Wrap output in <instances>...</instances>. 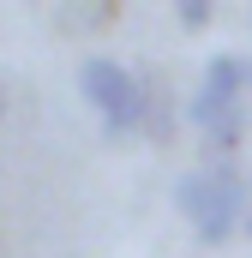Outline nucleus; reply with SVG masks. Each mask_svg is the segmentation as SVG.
I'll return each mask as SVG.
<instances>
[{
	"label": "nucleus",
	"mask_w": 252,
	"mask_h": 258,
	"mask_svg": "<svg viewBox=\"0 0 252 258\" xmlns=\"http://www.w3.org/2000/svg\"><path fill=\"white\" fill-rule=\"evenodd\" d=\"M78 90H84V102L102 114V132H108V138L144 126V78H132L120 60H102V54L84 60L78 66Z\"/></svg>",
	"instance_id": "obj_1"
},
{
	"label": "nucleus",
	"mask_w": 252,
	"mask_h": 258,
	"mask_svg": "<svg viewBox=\"0 0 252 258\" xmlns=\"http://www.w3.org/2000/svg\"><path fill=\"white\" fill-rule=\"evenodd\" d=\"M186 120L204 132V150H210V156H234V144H240V132H246V102H222V96L198 90L186 102Z\"/></svg>",
	"instance_id": "obj_2"
},
{
	"label": "nucleus",
	"mask_w": 252,
	"mask_h": 258,
	"mask_svg": "<svg viewBox=\"0 0 252 258\" xmlns=\"http://www.w3.org/2000/svg\"><path fill=\"white\" fill-rule=\"evenodd\" d=\"M246 192H252V180H246V174H240V180H228V186H222V198H216V204H210V210L192 222V234H198L204 246H222V240H228V234L246 222V210H252Z\"/></svg>",
	"instance_id": "obj_3"
},
{
	"label": "nucleus",
	"mask_w": 252,
	"mask_h": 258,
	"mask_svg": "<svg viewBox=\"0 0 252 258\" xmlns=\"http://www.w3.org/2000/svg\"><path fill=\"white\" fill-rule=\"evenodd\" d=\"M198 90H210V96H222V102H246V90H252V60H246V54H210Z\"/></svg>",
	"instance_id": "obj_4"
},
{
	"label": "nucleus",
	"mask_w": 252,
	"mask_h": 258,
	"mask_svg": "<svg viewBox=\"0 0 252 258\" xmlns=\"http://www.w3.org/2000/svg\"><path fill=\"white\" fill-rule=\"evenodd\" d=\"M144 138H150V144H168V138H174V102H168V96H162V84H150V78H144Z\"/></svg>",
	"instance_id": "obj_5"
},
{
	"label": "nucleus",
	"mask_w": 252,
	"mask_h": 258,
	"mask_svg": "<svg viewBox=\"0 0 252 258\" xmlns=\"http://www.w3.org/2000/svg\"><path fill=\"white\" fill-rule=\"evenodd\" d=\"M210 12H216V0H174V18H180L186 30H204Z\"/></svg>",
	"instance_id": "obj_6"
},
{
	"label": "nucleus",
	"mask_w": 252,
	"mask_h": 258,
	"mask_svg": "<svg viewBox=\"0 0 252 258\" xmlns=\"http://www.w3.org/2000/svg\"><path fill=\"white\" fill-rule=\"evenodd\" d=\"M6 108H12V90H6V78H0V120H6Z\"/></svg>",
	"instance_id": "obj_7"
},
{
	"label": "nucleus",
	"mask_w": 252,
	"mask_h": 258,
	"mask_svg": "<svg viewBox=\"0 0 252 258\" xmlns=\"http://www.w3.org/2000/svg\"><path fill=\"white\" fill-rule=\"evenodd\" d=\"M240 228H246V234H252V210H246V222H240Z\"/></svg>",
	"instance_id": "obj_8"
}]
</instances>
